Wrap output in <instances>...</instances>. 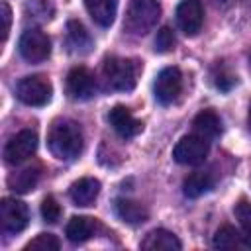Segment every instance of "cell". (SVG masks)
<instances>
[{"mask_svg": "<svg viewBox=\"0 0 251 251\" xmlns=\"http://www.w3.org/2000/svg\"><path fill=\"white\" fill-rule=\"evenodd\" d=\"M47 145H49V151L61 161H71L78 157L84 145L80 126L67 118L53 122L47 133Z\"/></svg>", "mask_w": 251, "mask_h": 251, "instance_id": "obj_1", "label": "cell"}, {"mask_svg": "<svg viewBox=\"0 0 251 251\" xmlns=\"http://www.w3.org/2000/svg\"><path fill=\"white\" fill-rule=\"evenodd\" d=\"M161 18V4L159 0H129L124 29L131 35H145L149 33Z\"/></svg>", "mask_w": 251, "mask_h": 251, "instance_id": "obj_2", "label": "cell"}, {"mask_svg": "<svg viewBox=\"0 0 251 251\" xmlns=\"http://www.w3.org/2000/svg\"><path fill=\"white\" fill-rule=\"evenodd\" d=\"M137 73H139L137 61L124 59V57H108L104 61V67H102L106 88L120 90V92H127L135 86Z\"/></svg>", "mask_w": 251, "mask_h": 251, "instance_id": "obj_3", "label": "cell"}, {"mask_svg": "<svg viewBox=\"0 0 251 251\" xmlns=\"http://www.w3.org/2000/svg\"><path fill=\"white\" fill-rule=\"evenodd\" d=\"M51 82L41 75L24 76L16 88L18 98L27 106H45L51 100Z\"/></svg>", "mask_w": 251, "mask_h": 251, "instance_id": "obj_4", "label": "cell"}, {"mask_svg": "<svg viewBox=\"0 0 251 251\" xmlns=\"http://www.w3.org/2000/svg\"><path fill=\"white\" fill-rule=\"evenodd\" d=\"M18 49L27 63H41L51 53V39L41 29H25L20 37Z\"/></svg>", "mask_w": 251, "mask_h": 251, "instance_id": "obj_5", "label": "cell"}, {"mask_svg": "<svg viewBox=\"0 0 251 251\" xmlns=\"http://www.w3.org/2000/svg\"><path fill=\"white\" fill-rule=\"evenodd\" d=\"M208 141L200 135H184L173 149V159L180 165H200L208 157Z\"/></svg>", "mask_w": 251, "mask_h": 251, "instance_id": "obj_6", "label": "cell"}, {"mask_svg": "<svg viewBox=\"0 0 251 251\" xmlns=\"http://www.w3.org/2000/svg\"><path fill=\"white\" fill-rule=\"evenodd\" d=\"M180 90H182V75L176 67H167L157 75L153 92H155V100L159 104H163V106L173 104L178 98Z\"/></svg>", "mask_w": 251, "mask_h": 251, "instance_id": "obj_7", "label": "cell"}, {"mask_svg": "<svg viewBox=\"0 0 251 251\" xmlns=\"http://www.w3.org/2000/svg\"><path fill=\"white\" fill-rule=\"evenodd\" d=\"M29 222V210L22 200L2 198L0 202V224L6 233H20Z\"/></svg>", "mask_w": 251, "mask_h": 251, "instance_id": "obj_8", "label": "cell"}, {"mask_svg": "<svg viewBox=\"0 0 251 251\" xmlns=\"http://www.w3.org/2000/svg\"><path fill=\"white\" fill-rule=\"evenodd\" d=\"M37 149V133L31 129H22L16 135L10 137V141L4 147V159L10 165H18L31 157Z\"/></svg>", "mask_w": 251, "mask_h": 251, "instance_id": "obj_9", "label": "cell"}, {"mask_svg": "<svg viewBox=\"0 0 251 251\" xmlns=\"http://www.w3.org/2000/svg\"><path fill=\"white\" fill-rule=\"evenodd\" d=\"M96 90L94 75L86 67H75L67 75V94L73 100H88Z\"/></svg>", "mask_w": 251, "mask_h": 251, "instance_id": "obj_10", "label": "cell"}, {"mask_svg": "<svg viewBox=\"0 0 251 251\" xmlns=\"http://www.w3.org/2000/svg\"><path fill=\"white\" fill-rule=\"evenodd\" d=\"M176 24L186 35H196L204 24V10L200 0H182L176 6Z\"/></svg>", "mask_w": 251, "mask_h": 251, "instance_id": "obj_11", "label": "cell"}, {"mask_svg": "<svg viewBox=\"0 0 251 251\" xmlns=\"http://www.w3.org/2000/svg\"><path fill=\"white\" fill-rule=\"evenodd\" d=\"M108 122L114 127V131L124 139H131L143 131V124L137 118H133V114L122 104L114 106L108 112Z\"/></svg>", "mask_w": 251, "mask_h": 251, "instance_id": "obj_12", "label": "cell"}, {"mask_svg": "<svg viewBox=\"0 0 251 251\" xmlns=\"http://www.w3.org/2000/svg\"><path fill=\"white\" fill-rule=\"evenodd\" d=\"M114 212L122 222L129 224V226H139L149 218V210L143 204H139L135 200H127V198H116Z\"/></svg>", "mask_w": 251, "mask_h": 251, "instance_id": "obj_13", "label": "cell"}, {"mask_svg": "<svg viewBox=\"0 0 251 251\" xmlns=\"http://www.w3.org/2000/svg\"><path fill=\"white\" fill-rule=\"evenodd\" d=\"M98 192H100V182L92 176L78 178L69 188V196L76 206H90L98 198Z\"/></svg>", "mask_w": 251, "mask_h": 251, "instance_id": "obj_14", "label": "cell"}, {"mask_svg": "<svg viewBox=\"0 0 251 251\" xmlns=\"http://www.w3.org/2000/svg\"><path fill=\"white\" fill-rule=\"evenodd\" d=\"M182 243L169 229H153L141 241V249H147V251H178Z\"/></svg>", "mask_w": 251, "mask_h": 251, "instance_id": "obj_15", "label": "cell"}, {"mask_svg": "<svg viewBox=\"0 0 251 251\" xmlns=\"http://www.w3.org/2000/svg\"><path fill=\"white\" fill-rule=\"evenodd\" d=\"M39 176H41V167L39 165H27V167H24V169H20L8 176V186L14 192L25 194V192L35 188V184L39 182Z\"/></svg>", "mask_w": 251, "mask_h": 251, "instance_id": "obj_16", "label": "cell"}, {"mask_svg": "<svg viewBox=\"0 0 251 251\" xmlns=\"http://www.w3.org/2000/svg\"><path fill=\"white\" fill-rule=\"evenodd\" d=\"M96 220L88 218V216H73L65 227V233L69 237V241L73 243H84L86 239H90L96 233Z\"/></svg>", "mask_w": 251, "mask_h": 251, "instance_id": "obj_17", "label": "cell"}, {"mask_svg": "<svg viewBox=\"0 0 251 251\" xmlns=\"http://www.w3.org/2000/svg\"><path fill=\"white\" fill-rule=\"evenodd\" d=\"M84 6L90 18L100 27H108L114 24V18L118 12V0H84Z\"/></svg>", "mask_w": 251, "mask_h": 251, "instance_id": "obj_18", "label": "cell"}, {"mask_svg": "<svg viewBox=\"0 0 251 251\" xmlns=\"http://www.w3.org/2000/svg\"><path fill=\"white\" fill-rule=\"evenodd\" d=\"M194 131L196 135L204 137L206 141L216 139L222 133V120L214 110H202L194 118Z\"/></svg>", "mask_w": 251, "mask_h": 251, "instance_id": "obj_19", "label": "cell"}, {"mask_svg": "<svg viewBox=\"0 0 251 251\" xmlns=\"http://www.w3.org/2000/svg\"><path fill=\"white\" fill-rule=\"evenodd\" d=\"M67 43L75 53H88L92 47V37L78 20L67 24Z\"/></svg>", "mask_w": 251, "mask_h": 251, "instance_id": "obj_20", "label": "cell"}, {"mask_svg": "<svg viewBox=\"0 0 251 251\" xmlns=\"http://www.w3.org/2000/svg\"><path fill=\"white\" fill-rule=\"evenodd\" d=\"M214 186V176L206 171H196L192 175H188L182 182V192L188 198H198L204 192H208Z\"/></svg>", "mask_w": 251, "mask_h": 251, "instance_id": "obj_21", "label": "cell"}, {"mask_svg": "<svg viewBox=\"0 0 251 251\" xmlns=\"http://www.w3.org/2000/svg\"><path fill=\"white\" fill-rule=\"evenodd\" d=\"M214 247L216 249H239V247H245V239L243 235H239L231 226H222L216 233H214V239H212Z\"/></svg>", "mask_w": 251, "mask_h": 251, "instance_id": "obj_22", "label": "cell"}, {"mask_svg": "<svg viewBox=\"0 0 251 251\" xmlns=\"http://www.w3.org/2000/svg\"><path fill=\"white\" fill-rule=\"evenodd\" d=\"M212 78H214L216 88H218V90H224V92L231 90V88L237 84V75H235L229 67H226L222 61H218V65L214 67Z\"/></svg>", "mask_w": 251, "mask_h": 251, "instance_id": "obj_23", "label": "cell"}, {"mask_svg": "<svg viewBox=\"0 0 251 251\" xmlns=\"http://www.w3.org/2000/svg\"><path fill=\"white\" fill-rule=\"evenodd\" d=\"M233 214L243 229V239L247 245H251V202L247 200H239L233 208Z\"/></svg>", "mask_w": 251, "mask_h": 251, "instance_id": "obj_24", "label": "cell"}, {"mask_svg": "<svg viewBox=\"0 0 251 251\" xmlns=\"http://www.w3.org/2000/svg\"><path fill=\"white\" fill-rule=\"evenodd\" d=\"M25 12L29 18L37 20V22H49L53 18V4L49 0H31L25 4Z\"/></svg>", "mask_w": 251, "mask_h": 251, "instance_id": "obj_25", "label": "cell"}, {"mask_svg": "<svg viewBox=\"0 0 251 251\" xmlns=\"http://www.w3.org/2000/svg\"><path fill=\"white\" fill-rule=\"evenodd\" d=\"M61 247L59 239L53 235V233H39L37 237H33L24 249L25 251H57Z\"/></svg>", "mask_w": 251, "mask_h": 251, "instance_id": "obj_26", "label": "cell"}, {"mask_svg": "<svg viewBox=\"0 0 251 251\" xmlns=\"http://www.w3.org/2000/svg\"><path fill=\"white\" fill-rule=\"evenodd\" d=\"M175 43H176V39H175V33H173V29L171 27H161L159 31H157V37H155V51L157 53H169V51H173L175 49Z\"/></svg>", "mask_w": 251, "mask_h": 251, "instance_id": "obj_27", "label": "cell"}, {"mask_svg": "<svg viewBox=\"0 0 251 251\" xmlns=\"http://www.w3.org/2000/svg\"><path fill=\"white\" fill-rule=\"evenodd\" d=\"M41 216L47 224H55L61 218V206L57 204V200L53 196H45L41 202Z\"/></svg>", "mask_w": 251, "mask_h": 251, "instance_id": "obj_28", "label": "cell"}, {"mask_svg": "<svg viewBox=\"0 0 251 251\" xmlns=\"http://www.w3.org/2000/svg\"><path fill=\"white\" fill-rule=\"evenodd\" d=\"M0 18H2V43L8 39L10 33V24H12V10L6 2L0 4Z\"/></svg>", "mask_w": 251, "mask_h": 251, "instance_id": "obj_29", "label": "cell"}, {"mask_svg": "<svg viewBox=\"0 0 251 251\" xmlns=\"http://www.w3.org/2000/svg\"><path fill=\"white\" fill-rule=\"evenodd\" d=\"M247 120H249V126H251V106H249V114H247Z\"/></svg>", "mask_w": 251, "mask_h": 251, "instance_id": "obj_30", "label": "cell"}, {"mask_svg": "<svg viewBox=\"0 0 251 251\" xmlns=\"http://www.w3.org/2000/svg\"><path fill=\"white\" fill-rule=\"evenodd\" d=\"M249 67H251V53H249Z\"/></svg>", "mask_w": 251, "mask_h": 251, "instance_id": "obj_31", "label": "cell"}]
</instances>
